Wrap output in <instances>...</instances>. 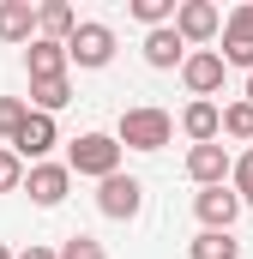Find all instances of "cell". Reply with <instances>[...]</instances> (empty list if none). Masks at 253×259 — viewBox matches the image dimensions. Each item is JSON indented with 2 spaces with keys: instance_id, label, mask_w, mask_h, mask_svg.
<instances>
[{
  "instance_id": "obj_1",
  "label": "cell",
  "mask_w": 253,
  "mask_h": 259,
  "mask_svg": "<svg viewBox=\"0 0 253 259\" xmlns=\"http://www.w3.org/2000/svg\"><path fill=\"white\" fill-rule=\"evenodd\" d=\"M175 139V115L157 109V103H139V109H121V127H115V145L121 151H163Z\"/></svg>"
},
{
  "instance_id": "obj_2",
  "label": "cell",
  "mask_w": 253,
  "mask_h": 259,
  "mask_svg": "<svg viewBox=\"0 0 253 259\" xmlns=\"http://www.w3.org/2000/svg\"><path fill=\"white\" fill-rule=\"evenodd\" d=\"M121 145H115V133H78V139H66V175H91V181H109V175H121Z\"/></svg>"
},
{
  "instance_id": "obj_3",
  "label": "cell",
  "mask_w": 253,
  "mask_h": 259,
  "mask_svg": "<svg viewBox=\"0 0 253 259\" xmlns=\"http://www.w3.org/2000/svg\"><path fill=\"white\" fill-rule=\"evenodd\" d=\"M61 49H66V66L103 72V66L115 61V30H109V24H97V18H78V30L66 36Z\"/></svg>"
},
{
  "instance_id": "obj_4",
  "label": "cell",
  "mask_w": 253,
  "mask_h": 259,
  "mask_svg": "<svg viewBox=\"0 0 253 259\" xmlns=\"http://www.w3.org/2000/svg\"><path fill=\"white\" fill-rule=\"evenodd\" d=\"M169 30H175L187 49H205V42L223 30V6H211V0H175V18H169Z\"/></svg>"
},
{
  "instance_id": "obj_5",
  "label": "cell",
  "mask_w": 253,
  "mask_h": 259,
  "mask_svg": "<svg viewBox=\"0 0 253 259\" xmlns=\"http://www.w3.org/2000/svg\"><path fill=\"white\" fill-rule=\"evenodd\" d=\"M97 211L103 217H115V223H133L139 211H145V181L139 175H109V181H97Z\"/></svg>"
},
{
  "instance_id": "obj_6",
  "label": "cell",
  "mask_w": 253,
  "mask_h": 259,
  "mask_svg": "<svg viewBox=\"0 0 253 259\" xmlns=\"http://www.w3.org/2000/svg\"><path fill=\"white\" fill-rule=\"evenodd\" d=\"M217 36H223V55H217V61L253 72V0H241V6L223 12V30H217Z\"/></svg>"
},
{
  "instance_id": "obj_7",
  "label": "cell",
  "mask_w": 253,
  "mask_h": 259,
  "mask_svg": "<svg viewBox=\"0 0 253 259\" xmlns=\"http://www.w3.org/2000/svg\"><path fill=\"white\" fill-rule=\"evenodd\" d=\"M55 145H61L55 115H36V109H30V115H24V127H18V139H12L6 151H12V157L30 169V163H49V151H55Z\"/></svg>"
},
{
  "instance_id": "obj_8",
  "label": "cell",
  "mask_w": 253,
  "mask_h": 259,
  "mask_svg": "<svg viewBox=\"0 0 253 259\" xmlns=\"http://www.w3.org/2000/svg\"><path fill=\"white\" fill-rule=\"evenodd\" d=\"M223 72H229V66L217 61V49H187V61H181V84L193 91V103H211V97L223 91Z\"/></svg>"
},
{
  "instance_id": "obj_9",
  "label": "cell",
  "mask_w": 253,
  "mask_h": 259,
  "mask_svg": "<svg viewBox=\"0 0 253 259\" xmlns=\"http://www.w3.org/2000/svg\"><path fill=\"white\" fill-rule=\"evenodd\" d=\"M72 187V175H66V163H30L24 169V187L18 193H30V205H43V211H55Z\"/></svg>"
},
{
  "instance_id": "obj_10",
  "label": "cell",
  "mask_w": 253,
  "mask_h": 259,
  "mask_svg": "<svg viewBox=\"0 0 253 259\" xmlns=\"http://www.w3.org/2000/svg\"><path fill=\"white\" fill-rule=\"evenodd\" d=\"M187 181L193 187H229V145H187Z\"/></svg>"
},
{
  "instance_id": "obj_11",
  "label": "cell",
  "mask_w": 253,
  "mask_h": 259,
  "mask_svg": "<svg viewBox=\"0 0 253 259\" xmlns=\"http://www.w3.org/2000/svg\"><path fill=\"white\" fill-rule=\"evenodd\" d=\"M193 211H199V223L205 229H235V217H241V199L229 193V187H199V199H193Z\"/></svg>"
},
{
  "instance_id": "obj_12",
  "label": "cell",
  "mask_w": 253,
  "mask_h": 259,
  "mask_svg": "<svg viewBox=\"0 0 253 259\" xmlns=\"http://www.w3.org/2000/svg\"><path fill=\"white\" fill-rule=\"evenodd\" d=\"M0 42H36V6L30 0H0Z\"/></svg>"
},
{
  "instance_id": "obj_13",
  "label": "cell",
  "mask_w": 253,
  "mask_h": 259,
  "mask_svg": "<svg viewBox=\"0 0 253 259\" xmlns=\"http://www.w3.org/2000/svg\"><path fill=\"white\" fill-rule=\"evenodd\" d=\"M187 61V42L163 24V30H145V66H157V72H169V66Z\"/></svg>"
},
{
  "instance_id": "obj_14",
  "label": "cell",
  "mask_w": 253,
  "mask_h": 259,
  "mask_svg": "<svg viewBox=\"0 0 253 259\" xmlns=\"http://www.w3.org/2000/svg\"><path fill=\"white\" fill-rule=\"evenodd\" d=\"M24 66H30V78H66V49L36 36V42H24Z\"/></svg>"
},
{
  "instance_id": "obj_15",
  "label": "cell",
  "mask_w": 253,
  "mask_h": 259,
  "mask_svg": "<svg viewBox=\"0 0 253 259\" xmlns=\"http://www.w3.org/2000/svg\"><path fill=\"white\" fill-rule=\"evenodd\" d=\"M66 103H72V78H30L24 109H36V115H61Z\"/></svg>"
},
{
  "instance_id": "obj_16",
  "label": "cell",
  "mask_w": 253,
  "mask_h": 259,
  "mask_svg": "<svg viewBox=\"0 0 253 259\" xmlns=\"http://www.w3.org/2000/svg\"><path fill=\"white\" fill-rule=\"evenodd\" d=\"M78 30V12L66 6V0H43L36 6V36H49V42H66Z\"/></svg>"
},
{
  "instance_id": "obj_17",
  "label": "cell",
  "mask_w": 253,
  "mask_h": 259,
  "mask_svg": "<svg viewBox=\"0 0 253 259\" xmlns=\"http://www.w3.org/2000/svg\"><path fill=\"white\" fill-rule=\"evenodd\" d=\"M187 259H241V241L223 235V229H199L193 247H187Z\"/></svg>"
},
{
  "instance_id": "obj_18",
  "label": "cell",
  "mask_w": 253,
  "mask_h": 259,
  "mask_svg": "<svg viewBox=\"0 0 253 259\" xmlns=\"http://www.w3.org/2000/svg\"><path fill=\"white\" fill-rule=\"evenodd\" d=\"M181 133H187L193 145H211L217 139V103H187L181 109Z\"/></svg>"
},
{
  "instance_id": "obj_19",
  "label": "cell",
  "mask_w": 253,
  "mask_h": 259,
  "mask_svg": "<svg viewBox=\"0 0 253 259\" xmlns=\"http://www.w3.org/2000/svg\"><path fill=\"white\" fill-rule=\"evenodd\" d=\"M217 139L253 145V103H223V109H217Z\"/></svg>"
},
{
  "instance_id": "obj_20",
  "label": "cell",
  "mask_w": 253,
  "mask_h": 259,
  "mask_svg": "<svg viewBox=\"0 0 253 259\" xmlns=\"http://www.w3.org/2000/svg\"><path fill=\"white\" fill-rule=\"evenodd\" d=\"M126 12H133V18H139L145 30H163V24L175 18V0H133Z\"/></svg>"
},
{
  "instance_id": "obj_21",
  "label": "cell",
  "mask_w": 253,
  "mask_h": 259,
  "mask_svg": "<svg viewBox=\"0 0 253 259\" xmlns=\"http://www.w3.org/2000/svg\"><path fill=\"white\" fill-rule=\"evenodd\" d=\"M229 193H235V199L253 193V145L241 151V157H229Z\"/></svg>"
},
{
  "instance_id": "obj_22",
  "label": "cell",
  "mask_w": 253,
  "mask_h": 259,
  "mask_svg": "<svg viewBox=\"0 0 253 259\" xmlns=\"http://www.w3.org/2000/svg\"><path fill=\"white\" fill-rule=\"evenodd\" d=\"M24 115H30V109H24V97H0V139H6V145L18 139V127H24Z\"/></svg>"
},
{
  "instance_id": "obj_23",
  "label": "cell",
  "mask_w": 253,
  "mask_h": 259,
  "mask_svg": "<svg viewBox=\"0 0 253 259\" xmlns=\"http://www.w3.org/2000/svg\"><path fill=\"white\" fill-rule=\"evenodd\" d=\"M55 259H109V253H103V241H91V235H66L61 247H55Z\"/></svg>"
},
{
  "instance_id": "obj_24",
  "label": "cell",
  "mask_w": 253,
  "mask_h": 259,
  "mask_svg": "<svg viewBox=\"0 0 253 259\" xmlns=\"http://www.w3.org/2000/svg\"><path fill=\"white\" fill-rule=\"evenodd\" d=\"M18 187H24V163L0 145V193H18Z\"/></svg>"
},
{
  "instance_id": "obj_25",
  "label": "cell",
  "mask_w": 253,
  "mask_h": 259,
  "mask_svg": "<svg viewBox=\"0 0 253 259\" xmlns=\"http://www.w3.org/2000/svg\"><path fill=\"white\" fill-rule=\"evenodd\" d=\"M12 259H55V247H43V241H30L24 253H12Z\"/></svg>"
},
{
  "instance_id": "obj_26",
  "label": "cell",
  "mask_w": 253,
  "mask_h": 259,
  "mask_svg": "<svg viewBox=\"0 0 253 259\" xmlns=\"http://www.w3.org/2000/svg\"><path fill=\"white\" fill-rule=\"evenodd\" d=\"M241 103H253V72H247V97H241Z\"/></svg>"
},
{
  "instance_id": "obj_27",
  "label": "cell",
  "mask_w": 253,
  "mask_h": 259,
  "mask_svg": "<svg viewBox=\"0 0 253 259\" xmlns=\"http://www.w3.org/2000/svg\"><path fill=\"white\" fill-rule=\"evenodd\" d=\"M0 259H12V247H6V241H0Z\"/></svg>"
},
{
  "instance_id": "obj_28",
  "label": "cell",
  "mask_w": 253,
  "mask_h": 259,
  "mask_svg": "<svg viewBox=\"0 0 253 259\" xmlns=\"http://www.w3.org/2000/svg\"><path fill=\"white\" fill-rule=\"evenodd\" d=\"M241 211H253V193H247V199H241Z\"/></svg>"
}]
</instances>
